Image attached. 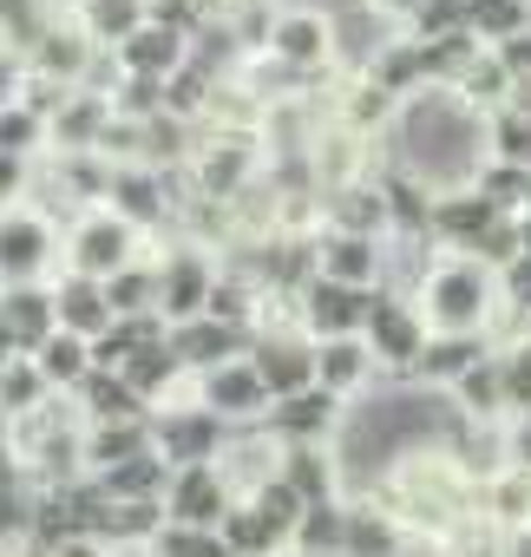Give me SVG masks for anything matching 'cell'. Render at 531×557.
Segmentation results:
<instances>
[{
  "mask_svg": "<svg viewBox=\"0 0 531 557\" xmlns=\"http://www.w3.org/2000/svg\"><path fill=\"white\" fill-rule=\"evenodd\" d=\"M518 236H524V256H531V210L518 216Z\"/></svg>",
  "mask_w": 531,
  "mask_h": 557,
  "instance_id": "61",
  "label": "cell"
},
{
  "mask_svg": "<svg viewBox=\"0 0 531 557\" xmlns=\"http://www.w3.org/2000/svg\"><path fill=\"white\" fill-rule=\"evenodd\" d=\"M145 14H151V27H164V34H177V40H190V34L203 27V8H197V0H145Z\"/></svg>",
  "mask_w": 531,
  "mask_h": 557,
  "instance_id": "50",
  "label": "cell"
},
{
  "mask_svg": "<svg viewBox=\"0 0 531 557\" xmlns=\"http://www.w3.org/2000/svg\"><path fill=\"white\" fill-rule=\"evenodd\" d=\"M8 361H21V348H14V335H8V322H0V368Z\"/></svg>",
  "mask_w": 531,
  "mask_h": 557,
  "instance_id": "60",
  "label": "cell"
},
{
  "mask_svg": "<svg viewBox=\"0 0 531 557\" xmlns=\"http://www.w3.org/2000/svg\"><path fill=\"white\" fill-rule=\"evenodd\" d=\"M112 112H119V119H132V125L164 119V79H125V86H119V99H112Z\"/></svg>",
  "mask_w": 531,
  "mask_h": 557,
  "instance_id": "48",
  "label": "cell"
},
{
  "mask_svg": "<svg viewBox=\"0 0 531 557\" xmlns=\"http://www.w3.org/2000/svg\"><path fill=\"white\" fill-rule=\"evenodd\" d=\"M47 400H53V387H47V374H40L27 355L0 368V413H8V420H27V413H40Z\"/></svg>",
  "mask_w": 531,
  "mask_h": 557,
  "instance_id": "39",
  "label": "cell"
},
{
  "mask_svg": "<svg viewBox=\"0 0 531 557\" xmlns=\"http://www.w3.org/2000/svg\"><path fill=\"white\" fill-rule=\"evenodd\" d=\"M145 557H230V544L217 537V531H184V524H164L158 537H151V550Z\"/></svg>",
  "mask_w": 531,
  "mask_h": 557,
  "instance_id": "47",
  "label": "cell"
},
{
  "mask_svg": "<svg viewBox=\"0 0 531 557\" xmlns=\"http://www.w3.org/2000/svg\"><path fill=\"white\" fill-rule=\"evenodd\" d=\"M53 557H112L99 537H66V544H53Z\"/></svg>",
  "mask_w": 531,
  "mask_h": 557,
  "instance_id": "57",
  "label": "cell"
},
{
  "mask_svg": "<svg viewBox=\"0 0 531 557\" xmlns=\"http://www.w3.org/2000/svg\"><path fill=\"white\" fill-rule=\"evenodd\" d=\"M381 164L420 177L433 197L472 190L479 171L492 164V151H485V119H479L459 92H433V86H427V92H413V99L394 112V125H387V138H381Z\"/></svg>",
  "mask_w": 531,
  "mask_h": 557,
  "instance_id": "1",
  "label": "cell"
},
{
  "mask_svg": "<svg viewBox=\"0 0 531 557\" xmlns=\"http://www.w3.org/2000/svg\"><path fill=\"white\" fill-rule=\"evenodd\" d=\"M27 361L47 374V387H53V394H73V387L92 374V342H79V335H66V329H60V335H53L40 355H27Z\"/></svg>",
  "mask_w": 531,
  "mask_h": 557,
  "instance_id": "36",
  "label": "cell"
},
{
  "mask_svg": "<svg viewBox=\"0 0 531 557\" xmlns=\"http://www.w3.org/2000/svg\"><path fill=\"white\" fill-rule=\"evenodd\" d=\"M511 86H518V79H511V73L498 66V53L485 47V53H479V60L466 66V79H459L453 92H459V99H466V106H472L479 119H492V112H505V106H511Z\"/></svg>",
  "mask_w": 531,
  "mask_h": 557,
  "instance_id": "35",
  "label": "cell"
},
{
  "mask_svg": "<svg viewBox=\"0 0 531 557\" xmlns=\"http://www.w3.org/2000/svg\"><path fill=\"white\" fill-rule=\"evenodd\" d=\"M53 309H60V329L79 335V342H99V335L119 322L112 302H106V283H92V275H73V269L53 275Z\"/></svg>",
  "mask_w": 531,
  "mask_h": 557,
  "instance_id": "19",
  "label": "cell"
},
{
  "mask_svg": "<svg viewBox=\"0 0 531 557\" xmlns=\"http://www.w3.org/2000/svg\"><path fill=\"white\" fill-rule=\"evenodd\" d=\"M158 262V315L177 329V322H197L203 309H210V283H217V256L203 249V243H171L164 256H151Z\"/></svg>",
  "mask_w": 531,
  "mask_h": 557,
  "instance_id": "7",
  "label": "cell"
},
{
  "mask_svg": "<svg viewBox=\"0 0 531 557\" xmlns=\"http://www.w3.org/2000/svg\"><path fill=\"white\" fill-rule=\"evenodd\" d=\"M407 550H413V537L400 531V518H387V511L348 498V537H342V557H407Z\"/></svg>",
  "mask_w": 531,
  "mask_h": 557,
  "instance_id": "29",
  "label": "cell"
},
{
  "mask_svg": "<svg viewBox=\"0 0 531 557\" xmlns=\"http://www.w3.org/2000/svg\"><path fill=\"white\" fill-rule=\"evenodd\" d=\"M164 335H171V322H164V315H132V322H112V329L92 342V368L119 374L138 348H151V342H164Z\"/></svg>",
  "mask_w": 531,
  "mask_h": 557,
  "instance_id": "34",
  "label": "cell"
},
{
  "mask_svg": "<svg viewBox=\"0 0 531 557\" xmlns=\"http://www.w3.org/2000/svg\"><path fill=\"white\" fill-rule=\"evenodd\" d=\"M0 557H14V550H0Z\"/></svg>",
  "mask_w": 531,
  "mask_h": 557,
  "instance_id": "63",
  "label": "cell"
},
{
  "mask_svg": "<svg viewBox=\"0 0 531 557\" xmlns=\"http://www.w3.org/2000/svg\"><path fill=\"white\" fill-rule=\"evenodd\" d=\"M230 505H236V492H230V479H223L217 466H177V472H171V492H164V524L217 531Z\"/></svg>",
  "mask_w": 531,
  "mask_h": 557,
  "instance_id": "13",
  "label": "cell"
},
{
  "mask_svg": "<svg viewBox=\"0 0 531 557\" xmlns=\"http://www.w3.org/2000/svg\"><path fill=\"white\" fill-rule=\"evenodd\" d=\"M440 557H511V544L492 537V531H472L466 544H453V550H440Z\"/></svg>",
  "mask_w": 531,
  "mask_h": 557,
  "instance_id": "55",
  "label": "cell"
},
{
  "mask_svg": "<svg viewBox=\"0 0 531 557\" xmlns=\"http://www.w3.org/2000/svg\"><path fill=\"white\" fill-rule=\"evenodd\" d=\"M230 433L236 426H223L210 407H197V394H184V400H171V407L151 413V440H158V453L171 466H217L223 446H230Z\"/></svg>",
  "mask_w": 531,
  "mask_h": 557,
  "instance_id": "6",
  "label": "cell"
},
{
  "mask_svg": "<svg viewBox=\"0 0 531 557\" xmlns=\"http://www.w3.org/2000/svg\"><path fill=\"white\" fill-rule=\"evenodd\" d=\"M276 0H243L236 8V21H230V34H236V47H243V60H262L270 53V34H276Z\"/></svg>",
  "mask_w": 531,
  "mask_h": 557,
  "instance_id": "45",
  "label": "cell"
},
{
  "mask_svg": "<svg viewBox=\"0 0 531 557\" xmlns=\"http://www.w3.org/2000/svg\"><path fill=\"white\" fill-rule=\"evenodd\" d=\"M420 315L433 335H485L492 342V322H498V275L472 256H440L433 275L420 283Z\"/></svg>",
  "mask_w": 531,
  "mask_h": 557,
  "instance_id": "2",
  "label": "cell"
},
{
  "mask_svg": "<svg viewBox=\"0 0 531 557\" xmlns=\"http://www.w3.org/2000/svg\"><path fill=\"white\" fill-rule=\"evenodd\" d=\"M518 256H524V236H518V216H498V223H492V230L479 236V249H472V262H485L492 275H498V269H511Z\"/></svg>",
  "mask_w": 531,
  "mask_h": 557,
  "instance_id": "49",
  "label": "cell"
},
{
  "mask_svg": "<svg viewBox=\"0 0 531 557\" xmlns=\"http://www.w3.org/2000/svg\"><path fill=\"white\" fill-rule=\"evenodd\" d=\"M316 275L348 283V289H381V275H387V236L316 230Z\"/></svg>",
  "mask_w": 531,
  "mask_h": 557,
  "instance_id": "14",
  "label": "cell"
},
{
  "mask_svg": "<svg viewBox=\"0 0 531 557\" xmlns=\"http://www.w3.org/2000/svg\"><path fill=\"white\" fill-rule=\"evenodd\" d=\"M138 27H151L145 0H86V8H79V34L92 47H106V53H119Z\"/></svg>",
  "mask_w": 531,
  "mask_h": 557,
  "instance_id": "32",
  "label": "cell"
},
{
  "mask_svg": "<svg viewBox=\"0 0 531 557\" xmlns=\"http://www.w3.org/2000/svg\"><path fill=\"white\" fill-rule=\"evenodd\" d=\"M40 8H47L53 21H79V8H86V0H40Z\"/></svg>",
  "mask_w": 531,
  "mask_h": 557,
  "instance_id": "59",
  "label": "cell"
},
{
  "mask_svg": "<svg viewBox=\"0 0 531 557\" xmlns=\"http://www.w3.org/2000/svg\"><path fill=\"white\" fill-rule=\"evenodd\" d=\"M492 355V342L485 335H433L427 342V355H420V368H413V381L427 387V394H453L479 361Z\"/></svg>",
  "mask_w": 531,
  "mask_h": 557,
  "instance_id": "23",
  "label": "cell"
},
{
  "mask_svg": "<svg viewBox=\"0 0 531 557\" xmlns=\"http://www.w3.org/2000/svg\"><path fill=\"white\" fill-rule=\"evenodd\" d=\"M0 446H14V420L8 413H0Z\"/></svg>",
  "mask_w": 531,
  "mask_h": 557,
  "instance_id": "62",
  "label": "cell"
},
{
  "mask_svg": "<svg viewBox=\"0 0 531 557\" xmlns=\"http://www.w3.org/2000/svg\"><path fill=\"white\" fill-rule=\"evenodd\" d=\"M322 230H348V236H387V197L374 177H355L342 190H322Z\"/></svg>",
  "mask_w": 531,
  "mask_h": 557,
  "instance_id": "22",
  "label": "cell"
},
{
  "mask_svg": "<svg viewBox=\"0 0 531 557\" xmlns=\"http://www.w3.org/2000/svg\"><path fill=\"white\" fill-rule=\"evenodd\" d=\"M66 262V230L47 223L34 203L0 210V289L14 283H53Z\"/></svg>",
  "mask_w": 531,
  "mask_h": 557,
  "instance_id": "4",
  "label": "cell"
},
{
  "mask_svg": "<svg viewBox=\"0 0 531 557\" xmlns=\"http://www.w3.org/2000/svg\"><path fill=\"white\" fill-rule=\"evenodd\" d=\"M106 125H112V99L73 92V99L60 106V119H53V151H99Z\"/></svg>",
  "mask_w": 531,
  "mask_h": 557,
  "instance_id": "30",
  "label": "cell"
},
{
  "mask_svg": "<svg viewBox=\"0 0 531 557\" xmlns=\"http://www.w3.org/2000/svg\"><path fill=\"white\" fill-rule=\"evenodd\" d=\"M472 190H479L498 216H524V210H531V164H498V158H492Z\"/></svg>",
  "mask_w": 531,
  "mask_h": 557,
  "instance_id": "40",
  "label": "cell"
},
{
  "mask_svg": "<svg viewBox=\"0 0 531 557\" xmlns=\"http://www.w3.org/2000/svg\"><path fill=\"white\" fill-rule=\"evenodd\" d=\"M342 420H348V400H335L329 387H302V394H289L262 413V433L276 446H335Z\"/></svg>",
  "mask_w": 531,
  "mask_h": 557,
  "instance_id": "9",
  "label": "cell"
},
{
  "mask_svg": "<svg viewBox=\"0 0 531 557\" xmlns=\"http://www.w3.org/2000/svg\"><path fill=\"white\" fill-rule=\"evenodd\" d=\"M361 8H368V14H381V21H400V27H407V21L427 8V0H361Z\"/></svg>",
  "mask_w": 531,
  "mask_h": 557,
  "instance_id": "56",
  "label": "cell"
},
{
  "mask_svg": "<svg viewBox=\"0 0 531 557\" xmlns=\"http://www.w3.org/2000/svg\"><path fill=\"white\" fill-rule=\"evenodd\" d=\"M249 368L262 374L270 400H289V394L316 387V342L296 322H262L256 342H249Z\"/></svg>",
  "mask_w": 531,
  "mask_h": 557,
  "instance_id": "8",
  "label": "cell"
},
{
  "mask_svg": "<svg viewBox=\"0 0 531 557\" xmlns=\"http://www.w3.org/2000/svg\"><path fill=\"white\" fill-rule=\"evenodd\" d=\"M21 86H27V60L14 47H0V112L21 106Z\"/></svg>",
  "mask_w": 531,
  "mask_h": 557,
  "instance_id": "53",
  "label": "cell"
},
{
  "mask_svg": "<svg viewBox=\"0 0 531 557\" xmlns=\"http://www.w3.org/2000/svg\"><path fill=\"white\" fill-rule=\"evenodd\" d=\"M171 459L151 446V453H138V459H125V466H112V472H99V492L112 498V505H145V498H158L164 505V492H171Z\"/></svg>",
  "mask_w": 531,
  "mask_h": 557,
  "instance_id": "27",
  "label": "cell"
},
{
  "mask_svg": "<svg viewBox=\"0 0 531 557\" xmlns=\"http://www.w3.org/2000/svg\"><path fill=\"white\" fill-rule=\"evenodd\" d=\"M262 60H276L289 73H335V14H322V8H283Z\"/></svg>",
  "mask_w": 531,
  "mask_h": 557,
  "instance_id": "11",
  "label": "cell"
},
{
  "mask_svg": "<svg viewBox=\"0 0 531 557\" xmlns=\"http://www.w3.org/2000/svg\"><path fill=\"white\" fill-rule=\"evenodd\" d=\"M106 302H112L119 322H132V315H158V262L138 256L132 269H119L112 283H106Z\"/></svg>",
  "mask_w": 531,
  "mask_h": 557,
  "instance_id": "37",
  "label": "cell"
},
{
  "mask_svg": "<svg viewBox=\"0 0 531 557\" xmlns=\"http://www.w3.org/2000/svg\"><path fill=\"white\" fill-rule=\"evenodd\" d=\"M158 440H151V420H112V426H86V472L99 479V472H112V466H125V459H138V453H151Z\"/></svg>",
  "mask_w": 531,
  "mask_h": 557,
  "instance_id": "31",
  "label": "cell"
},
{
  "mask_svg": "<svg viewBox=\"0 0 531 557\" xmlns=\"http://www.w3.org/2000/svg\"><path fill=\"white\" fill-rule=\"evenodd\" d=\"M485 151L498 158V164H531V119L524 112H492L485 119Z\"/></svg>",
  "mask_w": 531,
  "mask_h": 557,
  "instance_id": "44",
  "label": "cell"
},
{
  "mask_svg": "<svg viewBox=\"0 0 531 557\" xmlns=\"http://www.w3.org/2000/svg\"><path fill=\"white\" fill-rule=\"evenodd\" d=\"M276 479L302 498V505H322V498H342V459L335 446H283V466Z\"/></svg>",
  "mask_w": 531,
  "mask_h": 557,
  "instance_id": "25",
  "label": "cell"
},
{
  "mask_svg": "<svg viewBox=\"0 0 531 557\" xmlns=\"http://www.w3.org/2000/svg\"><path fill=\"white\" fill-rule=\"evenodd\" d=\"M190 394H197V407H210L223 426H262V413L276 407L270 387H262V374H256L249 361H230V368H217V374H197Z\"/></svg>",
  "mask_w": 531,
  "mask_h": 557,
  "instance_id": "12",
  "label": "cell"
},
{
  "mask_svg": "<svg viewBox=\"0 0 531 557\" xmlns=\"http://www.w3.org/2000/svg\"><path fill=\"white\" fill-rule=\"evenodd\" d=\"M249 342H256V335L223 329V322H210V315H197V322H177V329H171V355L184 361V374H190V381H197V374H217V368H230V361H249Z\"/></svg>",
  "mask_w": 531,
  "mask_h": 557,
  "instance_id": "15",
  "label": "cell"
},
{
  "mask_svg": "<svg viewBox=\"0 0 531 557\" xmlns=\"http://www.w3.org/2000/svg\"><path fill=\"white\" fill-rule=\"evenodd\" d=\"M361 342H368V355H374L381 381H413V368H420V355H427L433 329H427V315H420V302H413V296H400V289H374V309H368Z\"/></svg>",
  "mask_w": 531,
  "mask_h": 557,
  "instance_id": "3",
  "label": "cell"
},
{
  "mask_svg": "<svg viewBox=\"0 0 531 557\" xmlns=\"http://www.w3.org/2000/svg\"><path fill=\"white\" fill-rule=\"evenodd\" d=\"M92 40L79 34V21H53L47 34H40V47L27 53V73L34 79H53V86H79L86 79V66H92Z\"/></svg>",
  "mask_w": 531,
  "mask_h": 557,
  "instance_id": "21",
  "label": "cell"
},
{
  "mask_svg": "<svg viewBox=\"0 0 531 557\" xmlns=\"http://www.w3.org/2000/svg\"><path fill=\"white\" fill-rule=\"evenodd\" d=\"M505 459H511L518 472H531V413H524V420H505Z\"/></svg>",
  "mask_w": 531,
  "mask_h": 557,
  "instance_id": "54",
  "label": "cell"
},
{
  "mask_svg": "<svg viewBox=\"0 0 531 557\" xmlns=\"http://www.w3.org/2000/svg\"><path fill=\"white\" fill-rule=\"evenodd\" d=\"M498 368H505V407H511V420H524L531 413V335L498 348Z\"/></svg>",
  "mask_w": 531,
  "mask_h": 557,
  "instance_id": "46",
  "label": "cell"
},
{
  "mask_svg": "<svg viewBox=\"0 0 531 557\" xmlns=\"http://www.w3.org/2000/svg\"><path fill=\"white\" fill-rule=\"evenodd\" d=\"M73 92H79V86H53V79H34V73H27V86H21V106H27V112H40V119L53 125V119H60V106H66Z\"/></svg>",
  "mask_w": 531,
  "mask_h": 557,
  "instance_id": "51",
  "label": "cell"
},
{
  "mask_svg": "<svg viewBox=\"0 0 531 557\" xmlns=\"http://www.w3.org/2000/svg\"><path fill=\"white\" fill-rule=\"evenodd\" d=\"M479 524L492 531V537H531V472H518V466H505L498 479H485L479 485Z\"/></svg>",
  "mask_w": 531,
  "mask_h": 557,
  "instance_id": "20",
  "label": "cell"
},
{
  "mask_svg": "<svg viewBox=\"0 0 531 557\" xmlns=\"http://www.w3.org/2000/svg\"><path fill=\"white\" fill-rule=\"evenodd\" d=\"M368 309H374V289H348V283L316 275V283L296 296V329L309 342H342V335H361L368 329Z\"/></svg>",
  "mask_w": 531,
  "mask_h": 557,
  "instance_id": "10",
  "label": "cell"
},
{
  "mask_svg": "<svg viewBox=\"0 0 531 557\" xmlns=\"http://www.w3.org/2000/svg\"><path fill=\"white\" fill-rule=\"evenodd\" d=\"M0 322H8L21 355H40L60 335V309H53V283H14L0 289Z\"/></svg>",
  "mask_w": 531,
  "mask_h": 557,
  "instance_id": "16",
  "label": "cell"
},
{
  "mask_svg": "<svg viewBox=\"0 0 531 557\" xmlns=\"http://www.w3.org/2000/svg\"><path fill=\"white\" fill-rule=\"evenodd\" d=\"M453 400V413H466V420H479V426H505L511 420V407H505V368H498V348L446 394Z\"/></svg>",
  "mask_w": 531,
  "mask_h": 557,
  "instance_id": "28",
  "label": "cell"
},
{
  "mask_svg": "<svg viewBox=\"0 0 531 557\" xmlns=\"http://www.w3.org/2000/svg\"><path fill=\"white\" fill-rule=\"evenodd\" d=\"M138 256H145V236H138L125 216H112V210L99 203V210H86V216L66 230V262H60V269L92 275V283H112V275L132 269Z\"/></svg>",
  "mask_w": 531,
  "mask_h": 557,
  "instance_id": "5",
  "label": "cell"
},
{
  "mask_svg": "<svg viewBox=\"0 0 531 557\" xmlns=\"http://www.w3.org/2000/svg\"><path fill=\"white\" fill-rule=\"evenodd\" d=\"M374 381H381V368H374V355H368V342H361V335L316 342V387H329L335 400H348V407H355Z\"/></svg>",
  "mask_w": 531,
  "mask_h": 557,
  "instance_id": "18",
  "label": "cell"
},
{
  "mask_svg": "<svg viewBox=\"0 0 531 557\" xmlns=\"http://www.w3.org/2000/svg\"><path fill=\"white\" fill-rule=\"evenodd\" d=\"M492 223H498V210H492L479 190H446V197H433V243H440V256H472Z\"/></svg>",
  "mask_w": 531,
  "mask_h": 557,
  "instance_id": "17",
  "label": "cell"
},
{
  "mask_svg": "<svg viewBox=\"0 0 531 557\" xmlns=\"http://www.w3.org/2000/svg\"><path fill=\"white\" fill-rule=\"evenodd\" d=\"M249 505H256V518L270 524V531H276L283 544L296 537V524H302V511H309V505H302V498H296V492H289L283 479H262V485L249 492Z\"/></svg>",
  "mask_w": 531,
  "mask_h": 557,
  "instance_id": "42",
  "label": "cell"
},
{
  "mask_svg": "<svg viewBox=\"0 0 531 557\" xmlns=\"http://www.w3.org/2000/svg\"><path fill=\"white\" fill-rule=\"evenodd\" d=\"M472 34V0H427L407 21V40H459Z\"/></svg>",
  "mask_w": 531,
  "mask_h": 557,
  "instance_id": "43",
  "label": "cell"
},
{
  "mask_svg": "<svg viewBox=\"0 0 531 557\" xmlns=\"http://www.w3.org/2000/svg\"><path fill=\"white\" fill-rule=\"evenodd\" d=\"M342 537H348V498H322L302 511L296 537H289V557H342Z\"/></svg>",
  "mask_w": 531,
  "mask_h": 557,
  "instance_id": "33",
  "label": "cell"
},
{
  "mask_svg": "<svg viewBox=\"0 0 531 557\" xmlns=\"http://www.w3.org/2000/svg\"><path fill=\"white\" fill-rule=\"evenodd\" d=\"M34 171H40V164H27V158H0V210L27 203V190H34Z\"/></svg>",
  "mask_w": 531,
  "mask_h": 557,
  "instance_id": "52",
  "label": "cell"
},
{
  "mask_svg": "<svg viewBox=\"0 0 531 557\" xmlns=\"http://www.w3.org/2000/svg\"><path fill=\"white\" fill-rule=\"evenodd\" d=\"M531 34V0H472V40L479 47H505Z\"/></svg>",
  "mask_w": 531,
  "mask_h": 557,
  "instance_id": "41",
  "label": "cell"
},
{
  "mask_svg": "<svg viewBox=\"0 0 531 557\" xmlns=\"http://www.w3.org/2000/svg\"><path fill=\"white\" fill-rule=\"evenodd\" d=\"M197 8H203V21H236L243 0H197Z\"/></svg>",
  "mask_w": 531,
  "mask_h": 557,
  "instance_id": "58",
  "label": "cell"
},
{
  "mask_svg": "<svg viewBox=\"0 0 531 557\" xmlns=\"http://www.w3.org/2000/svg\"><path fill=\"white\" fill-rule=\"evenodd\" d=\"M73 407H79V420H86V426H112V420H151V407L138 400V387H132L125 374H106V368H92V374L73 387Z\"/></svg>",
  "mask_w": 531,
  "mask_h": 557,
  "instance_id": "24",
  "label": "cell"
},
{
  "mask_svg": "<svg viewBox=\"0 0 531 557\" xmlns=\"http://www.w3.org/2000/svg\"><path fill=\"white\" fill-rule=\"evenodd\" d=\"M0 158H27V164L53 158V125L27 106H8L0 112Z\"/></svg>",
  "mask_w": 531,
  "mask_h": 557,
  "instance_id": "38",
  "label": "cell"
},
{
  "mask_svg": "<svg viewBox=\"0 0 531 557\" xmlns=\"http://www.w3.org/2000/svg\"><path fill=\"white\" fill-rule=\"evenodd\" d=\"M119 66H125V79H177L190 66V40L164 34V27H138L119 47Z\"/></svg>",
  "mask_w": 531,
  "mask_h": 557,
  "instance_id": "26",
  "label": "cell"
}]
</instances>
